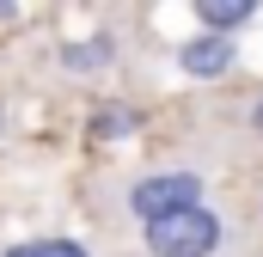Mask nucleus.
Masks as SVG:
<instances>
[{"instance_id": "nucleus-1", "label": "nucleus", "mask_w": 263, "mask_h": 257, "mask_svg": "<svg viewBox=\"0 0 263 257\" xmlns=\"http://www.w3.org/2000/svg\"><path fill=\"white\" fill-rule=\"evenodd\" d=\"M123 208H129V221L141 233L147 227H165V221H184V214L202 208V178L196 172H147V178L129 184Z\"/></svg>"}, {"instance_id": "nucleus-2", "label": "nucleus", "mask_w": 263, "mask_h": 257, "mask_svg": "<svg viewBox=\"0 0 263 257\" xmlns=\"http://www.w3.org/2000/svg\"><path fill=\"white\" fill-rule=\"evenodd\" d=\"M141 251L147 257H220L227 251V221L214 208H196L184 221H165V227H147L141 233Z\"/></svg>"}, {"instance_id": "nucleus-3", "label": "nucleus", "mask_w": 263, "mask_h": 257, "mask_svg": "<svg viewBox=\"0 0 263 257\" xmlns=\"http://www.w3.org/2000/svg\"><path fill=\"white\" fill-rule=\"evenodd\" d=\"M233 62H239V49L227 37H214V31H202V37H190L178 49V67L196 74V80H220V74H233Z\"/></svg>"}, {"instance_id": "nucleus-4", "label": "nucleus", "mask_w": 263, "mask_h": 257, "mask_svg": "<svg viewBox=\"0 0 263 257\" xmlns=\"http://www.w3.org/2000/svg\"><path fill=\"white\" fill-rule=\"evenodd\" d=\"M251 19H257V0H202V6H196V25H208L214 37L245 31Z\"/></svg>"}, {"instance_id": "nucleus-5", "label": "nucleus", "mask_w": 263, "mask_h": 257, "mask_svg": "<svg viewBox=\"0 0 263 257\" xmlns=\"http://www.w3.org/2000/svg\"><path fill=\"white\" fill-rule=\"evenodd\" d=\"M117 62V43L110 37H80V43H62V67L67 74H98V67Z\"/></svg>"}, {"instance_id": "nucleus-6", "label": "nucleus", "mask_w": 263, "mask_h": 257, "mask_svg": "<svg viewBox=\"0 0 263 257\" xmlns=\"http://www.w3.org/2000/svg\"><path fill=\"white\" fill-rule=\"evenodd\" d=\"M0 257H92L80 239H18L12 251H0Z\"/></svg>"}, {"instance_id": "nucleus-7", "label": "nucleus", "mask_w": 263, "mask_h": 257, "mask_svg": "<svg viewBox=\"0 0 263 257\" xmlns=\"http://www.w3.org/2000/svg\"><path fill=\"white\" fill-rule=\"evenodd\" d=\"M141 128V117L135 111H98L92 117V141H110V135H135Z\"/></svg>"}, {"instance_id": "nucleus-8", "label": "nucleus", "mask_w": 263, "mask_h": 257, "mask_svg": "<svg viewBox=\"0 0 263 257\" xmlns=\"http://www.w3.org/2000/svg\"><path fill=\"white\" fill-rule=\"evenodd\" d=\"M251 128H257V135H263V98H257V104H251Z\"/></svg>"}]
</instances>
